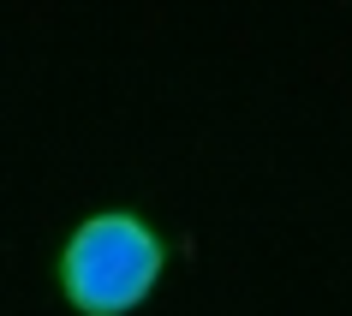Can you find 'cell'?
Returning a JSON list of instances; mask_svg holds the SVG:
<instances>
[{"label":"cell","mask_w":352,"mask_h":316,"mask_svg":"<svg viewBox=\"0 0 352 316\" xmlns=\"http://www.w3.org/2000/svg\"><path fill=\"white\" fill-rule=\"evenodd\" d=\"M167 245L138 215H90L60 251V293L78 316H126L162 280Z\"/></svg>","instance_id":"1"}]
</instances>
